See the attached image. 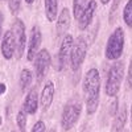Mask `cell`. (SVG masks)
Here are the masks:
<instances>
[{
  "label": "cell",
  "mask_w": 132,
  "mask_h": 132,
  "mask_svg": "<svg viewBox=\"0 0 132 132\" xmlns=\"http://www.w3.org/2000/svg\"><path fill=\"white\" fill-rule=\"evenodd\" d=\"M83 93L86 94V111L89 115L95 114L99 106V95H101V75L99 71L93 68L85 74L82 83Z\"/></svg>",
  "instance_id": "obj_1"
},
{
  "label": "cell",
  "mask_w": 132,
  "mask_h": 132,
  "mask_svg": "<svg viewBox=\"0 0 132 132\" xmlns=\"http://www.w3.org/2000/svg\"><path fill=\"white\" fill-rule=\"evenodd\" d=\"M124 77V62L122 61H116L108 70V75H107V82H106V87L104 91L107 96H116L119 90H120V85H122Z\"/></svg>",
  "instance_id": "obj_2"
},
{
  "label": "cell",
  "mask_w": 132,
  "mask_h": 132,
  "mask_svg": "<svg viewBox=\"0 0 132 132\" xmlns=\"http://www.w3.org/2000/svg\"><path fill=\"white\" fill-rule=\"evenodd\" d=\"M124 49V30L123 28L118 27L110 36L107 44H106V58L110 61H116L120 58Z\"/></svg>",
  "instance_id": "obj_3"
},
{
  "label": "cell",
  "mask_w": 132,
  "mask_h": 132,
  "mask_svg": "<svg viewBox=\"0 0 132 132\" xmlns=\"http://www.w3.org/2000/svg\"><path fill=\"white\" fill-rule=\"evenodd\" d=\"M82 112V104L78 101H71L66 103L61 115V126L65 131H69L78 122V119Z\"/></svg>",
  "instance_id": "obj_4"
},
{
  "label": "cell",
  "mask_w": 132,
  "mask_h": 132,
  "mask_svg": "<svg viewBox=\"0 0 132 132\" xmlns=\"http://www.w3.org/2000/svg\"><path fill=\"white\" fill-rule=\"evenodd\" d=\"M86 53H87V44L83 37H78L73 44L71 53H70V66L73 71H77L81 69L82 63L85 62L86 58Z\"/></svg>",
  "instance_id": "obj_5"
},
{
  "label": "cell",
  "mask_w": 132,
  "mask_h": 132,
  "mask_svg": "<svg viewBox=\"0 0 132 132\" xmlns=\"http://www.w3.org/2000/svg\"><path fill=\"white\" fill-rule=\"evenodd\" d=\"M12 33L15 37V45H16V52L15 56L17 58H21L24 54L25 46H27V36H25V25L24 21L21 19H16L13 27H12Z\"/></svg>",
  "instance_id": "obj_6"
},
{
  "label": "cell",
  "mask_w": 132,
  "mask_h": 132,
  "mask_svg": "<svg viewBox=\"0 0 132 132\" xmlns=\"http://www.w3.org/2000/svg\"><path fill=\"white\" fill-rule=\"evenodd\" d=\"M50 63H52V57L48 49L38 50V53L35 57V71H36V77L38 82H41L45 78V75L49 71Z\"/></svg>",
  "instance_id": "obj_7"
},
{
  "label": "cell",
  "mask_w": 132,
  "mask_h": 132,
  "mask_svg": "<svg viewBox=\"0 0 132 132\" xmlns=\"http://www.w3.org/2000/svg\"><path fill=\"white\" fill-rule=\"evenodd\" d=\"M73 44H74V38L71 35L63 36L62 42H61V48L58 50V56H57V70H62L70 61V53H71Z\"/></svg>",
  "instance_id": "obj_8"
},
{
  "label": "cell",
  "mask_w": 132,
  "mask_h": 132,
  "mask_svg": "<svg viewBox=\"0 0 132 132\" xmlns=\"http://www.w3.org/2000/svg\"><path fill=\"white\" fill-rule=\"evenodd\" d=\"M42 41V33L40 30V28L37 25H35L32 28V33H30V38H29V42H28V54H27V58L28 61H32L35 60L36 54L38 53V49H40V44Z\"/></svg>",
  "instance_id": "obj_9"
},
{
  "label": "cell",
  "mask_w": 132,
  "mask_h": 132,
  "mask_svg": "<svg viewBox=\"0 0 132 132\" xmlns=\"http://www.w3.org/2000/svg\"><path fill=\"white\" fill-rule=\"evenodd\" d=\"M16 45H15V37L12 30H7L2 37V54L5 60H11L15 56Z\"/></svg>",
  "instance_id": "obj_10"
},
{
  "label": "cell",
  "mask_w": 132,
  "mask_h": 132,
  "mask_svg": "<svg viewBox=\"0 0 132 132\" xmlns=\"http://www.w3.org/2000/svg\"><path fill=\"white\" fill-rule=\"evenodd\" d=\"M54 99V83L52 81H48L42 87V93L40 96V104L44 111H48L49 107L53 103Z\"/></svg>",
  "instance_id": "obj_11"
},
{
  "label": "cell",
  "mask_w": 132,
  "mask_h": 132,
  "mask_svg": "<svg viewBox=\"0 0 132 132\" xmlns=\"http://www.w3.org/2000/svg\"><path fill=\"white\" fill-rule=\"evenodd\" d=\"M96 11V2L95 0H90L89 4H87V7L85 8V11L82 12V15L79 16L78 21H79V29H86L87 27H89L91 24V21L94 19V13Z\"/></svg>",
  "instance_id": "obj_12"
},
{
  "label": "cell",
  "mask_w": 132,
  "mask_h": 132,
  "mask_svg": "<svg viewBox=\"0 0 132 132\" xmlns=\"http://www.w3.org/2000/svg\"><path fill=\"white\" fill-rule=\"evenodd\" d=\"M37 108H38V96H37V91L36 90H30L25 99H24V103H23V110L29 114V115H35L37 112Z\"/></svg>",
  "instance_id": "obj_13"
},
{
  "label": "cell",
  "mask_w": 132,
  "mask_h": 132,
  "mask_svg": "<svg viewBox=\"0 0 132 132\" xmlns=\"http://www.w3.org/2000/svg\"><path fill=\"white\" fill-rule=\"evenodd\" d=\"M70 11L68 8H63L61 11V13L57 16V35L58 36H63L68 32L69 27H70Z\"/></svg>",
  "instance_id": "obj_14"
},
{
  "label": "cell",
  "mask_w": 132,
  "mask_h": 132,
  "mask_svg": "<svg viewBox=\"0 0 132 132\" xmlns=\"http://www.w3.org/2000/svg\"><path fill=\"white\" fill-rule=\"evenodd\" d=\"M45 2V15L48 21H54L58 16V0H44Z\"/></svg>",
  "instance_id": "obj_15"
},
{
  "label": "cell",
  "mask_w": 132,
  "mask_h": 132,
  "mask_svg": "<svg viewBox=\"0 0 132 132\" xmlns=\"http://www.w3.org/2000/svg\"><path fill=\"white\" fill-rule=\"evenodd\" d=\"M127 123V110H122L112 123V132H120Z\"/></svg>",
  "instance_id": "obj_16"
},
{
  "label": "cell",
  "mask_w": 132,
  "mask_h": 132,
  "mask_svg": "<svg viewBox=\"0 0 132 132\" xmlns=\"http://www.w3.org/2000/svg\"><path fill=\"white\" fill-rule=\"evenodd\" d=\"M30 83H32V73L28 69H24L20 74V89H21V91H25Z\"/></svg>",
  "instance_id": "obj_17"
},
{
  "label": "cell",
  "mask_w": 132,
  "mask_h": 132,
  "mask_svg": "<svg viewBox=\"0 0 132 132\" xmlns=\"http://www.w3.org/2000/svg\"><path fill=\"white\" fill-rule=\"evenodd\" d=\"M87 4H89V0H74V3H73V15L77 20L79 19V16L82 15V12L87 7Z\"/></svg>",
  "instance_id": "obj_18"
},
{
  "label": "cell",
  "mask_w": 132,
  "mask_h": 132,
  "mask_svg": "<svg viewBox=\"0 0 132 132\" xmlns=\"http://www.w3.org/2000/svg\"><path fill=\"white\" fill-rule=\"evenodd\" d=\"M16 124L20 129V132H25L27 129V112L24 110H20L16 115Z\"/></svg>",
  "instance_id": "obj_19"
},
{
  "label": "cell",
  "mask_w": 132,
  "mask_h": 132,
  "mask_svg": "<svg viewBox=\"0 0 132 132\" xmlns=\"http://www.w3.org/2000/svg\"><path fill=\"white\" fill-rule=\"evenodd\" d=\"M123 20L127 27L132 28V0H129L123 9Z\"/></svg>",
  "instance_id": "obj_20"
},
{
  "label": "cell",
  "mask_w": 132,
  "mask_h": 132,
  "mask_svg": "<svg viewBox=\"0 0 132 132\" xmlns=\"http://www.w3.org/2000/svg\"><path fill=\"white\" fill-rule=\"evenodd\" d=\"M20 7H21V0H8V8L11 11V13H19L20 11Z\"/></svg>",
  "instance_id": "obj_21"
},
{
  "label": "cell",
  "mask_w": 132,
  "mask_h": 132,
  "mask_svg": "<svg viewBox=\"0 0 132 132\" xmlns=\"http://www.w3.org/2000/svg\"><path fill=\"white\" fill-rule=\"evenodd\" d=\"M122 2L123 0H114V3L111 5V9H110V23L111 24L115 21V13H116V11H118V8H119V5H120Z\"/></svg>",
  "instance_id": "obj_22"
},
{
  "label": "cell",
  "mask_w": 132,
  "mask_h": 132,
  "mask_svg": "<svg viewBox=\"0 0 132 132\" xmlns=\"http://www.w3.org/2000/svg\"><path fill=\"white\" fill-rule=\"evenodd\" d=\"M45 123L42 122V120H38V122L35 123V126H33L32 128V132H45Z\"/></svg>",
  "instance_id": "obj_23"
},
{
  "label": "cell",
  "mask_w": 132,
  "mask_h": 132,
  "mask_svg": "<svg viewBox=\"0 0 132 132\" xmlns=\"http://www.w3.org/2000/svg\"><path fill=\"white\" fill-rule=\"evenodd\" d=\"M127 86H128V89L132 90V57L129 60V66H128V71H127Z\"/></svg>",
  "instance_id": "obj_24"
},
{
  "label": "cell",
  "mask_w": 132,
  "mask_h": 132,
  "mask_svg": "<svg viewBox=\"0 0 132 132\" xmlns=\"http://www.w3.org/2000/svg\"><path fill=\"white\" fill-rule=\"evenodd\" d=\"M3 21H4V16L3 12L0 11V36H2V32H3Z\"/></svg>",
  "instance_id": "obj_25"
},
{
  "label": "cell",
  "mask_w": 132,
  "mask_h": 132,
  "mask_svg": "<svg viewBox=\"0 0 132 132\" xmlns=\"http://www.w3.org/2000/svg\"><path fill=\"white\" fill-rule=\"evenodd\" d=\"M5 91H7V86H5V83L0 82V95H3Z\"/></svg>",
  "instance_id": "obj_26"
},
{
  "label": "cell",
  "mask_w": 132,
  "mask_h": 132,
  "mask_svg": "<svg viewBox=\"0 0 132 132\" xmlns=\"http://www.w3.org/2000/svg\"><path fill=\"white\" fill-rule=\"evenodd\" d=\"M116 110H118V99H116V101L114 102V104H112V108H111V114H112V115H115Z\"/></svg>",
  "instance_id": "obj_27"
},
{
  "label": "cell",
  "mask_w": 132,
  "mask_h": 132,
  "mask_svg": "<svg viewBox=\"0 0 132 132\" xmlns=\"http://www.w3.org/2000/svg\"><path fill=\"white\" fill-rule=\"evenodd\" d=\"M101 3H102V4H104V5H106V4H107V3H110V0H101Z\"/></svg>",
  "instance_id": "obj_28"
},
{
  "label": "cell",
  "mask_w": 132,
  "mask_h": 132,
  "mask_svg": "<svg viewBox=\"0 0 132 132\" xmlns=\"http://www.w3.org/2000/svg\"><path fill=\"white\" fill-rule=\"evenodd\" d=\"M33 2H35V0H25V3H27V4H32Z\"/></svg>",
  "instance_id": "obj_29"
},
{
  "label": "cell",
  "mask_w": 132,
  "mask_h": 132,
  "mask_svg": "<svg viewBox=\"0 0 132 132\" xmlns=\"http://www.w3.org/2000/svg\"><path fill=\"white\" fill-rule=\"evenodd\" d=\"M131 124H132V103H131Z\"/></svg>",
  "instance_id": "obj_30"
},
{
  "label": "cell",
  "mask_w": 132,
  "mask_h": 132,
  "mask_svg": "<svg viewBox=\"0 0 132 132\" xmlns=\"http://www.w3.org/2000/svg\"><path fill=\"white\" fill-rule=\"evenodd\" d=\"M2 123H3V120H2V116H0V126H2Z\"/></svg>",
  "instance_id": "obj_31"
},
{
  "label": "cell",
  "mask_w": 132,
  "mask_h": 132,
  "mask_svg": "<svg viewBox=\"0 0 132 132\" xmlns=\"http://www.w3.org/2000/svg\"><path fill=\"white\" fill-rule=\"evenodd\" d=\"M13 132H15V131H13Z\"/></svg>",
  "instance_id": "obj_32"
}]
</instances>
